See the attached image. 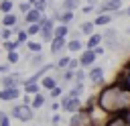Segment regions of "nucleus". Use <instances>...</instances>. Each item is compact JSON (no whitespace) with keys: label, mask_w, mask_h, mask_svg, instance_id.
Here are the masks:
<instances>
[{"label":"nucleus","mask_w":130,"mask_h":126,"mask_svg":"<svg viewBox=\"0 0 130 126\" xmlns=\"http://www.w3.org/2000/svg\"><path fill=\"white\" fill-rule=\"evenodd\" d=\"M73 20H75V12H73V10H63V8H61V14H59V20H57V22L71 24Z\"/></svg>","instance_id":"22"},{"label":"nucleus","mask_w":130,"mask_h":126,"mask_svg":"<svg viewBox=\"0 0 130 126\" xmlns=\"http://www.w3.org/2000/svg\"><path fill=\"white\" fill-rule=\"evenodd\" d=\"M41 18H43V12L37 10V8H30V10L22 16V24L26 26V24H32V22H41Z\"/></svg>","instance_id":"12"},{"label":"nucleus","mask_w":130,"mask_h":126,"mask_svg":"<svg viewBox=\"0 0 130 126\" xmlns=\"http://www.w3.org/2000/svg\"><path fill=\"white\" fill-rule=\"evenodd\" d=\"M69 33H71L69 24L57 22V26H55V37H63V39H69Z\"/></svg>","instance_id":"23"},{"label":"nucleus","mask_w":130,"mask_h":126,"mask_svg":"<svg viewBox=\"0 0 130 126\" xmlns=\"http://www.w3.org/2000/svg\"><path fill=\"white\" fill-rule=\"evenodd\" d=\"M65 96V83H59L57 87H53L49 91V100H61Z\"/></svg>","instance_id":"25"},{"label":"nucleus","mask_w":130,"mask_h":126,"mask_svg":"<svg viewBox=\"0 0 130 126\" xmlns=\"http://www.w3.org/2000/svg\"><path fill=\"white\" fill-rule=\"evenodd\" d=\"M47 63V55L41 51V53H30V59H28V65L32 67V69H39V67H43Z\"/></svg>","instance_id":"16"},{"label":"nucleus","mask_w":130,"mask_h":126,"mask_svg":"<svg viewBox=\"0 0 130 126\" xmlns=\"http://www.w3.org/2000/svg\"><path fill=\"white\" fill-rule=\"evenodd\" d=\"M49 51H51V55H61V53H65L67 51V39H63V37H55L51 43H49Z\"/></svg>","instance_id":"10"},{"label":"nucleus","mask_w":130,"mask_h":126,"mask_svg":"<svg viewBox=\"0 0 130 126\" xmlns=\"http://www.w3.org/2000/svg\"><path fill=\"white\" fill-rule=\"evenodd\" d=\"M95 106L110 118L126 116L130 112V87L120 79L108 83L106 87H100V91L95 93Z\"/></svg>","instance_id":"1"},{"label":"nucleus","mask_w":130,"mask_h":126,"mask_svg":"<svg viewBox=\"0 0 130 126\" xmlns=\"http://www.w3.org/2000/svg\"><path fill=\"white\" fill-rule=\"evenodd\" d=\"M43 45H45L43 41H32V39H30L24 47H26V51H30V53H41V51H43Z\"/></svg>","instance_id":"28"},{"label":"nucleus","mask_w":130,"mask_h":126,"mask_svg":"<svg viewBox=\"0 0 130 126\" xmlns=\"http://www.w3.org/2000/svg\"><path fill=\"white\" fill-rule=\"evenodd\" d=\"M71 55H65V53H61L59 57H57V61H55V65H57V69H67L69 67V63H71Z\"/></svg>","instance_id":"24"},{"label":"nucleus","mask_w":130,"mask_h":126,"mask_svg":"<svg viewBox=\"0 0 130 126\" xmlns=\"http://www.w3.org/2000/svg\"><path fill=\"white\" fill-rule=\"evenodd\" d=\"M93 22H95V26H100V28H106V26H110V22H114V14H95V18H93Z\"/></svg>","instance_id":"20"},{"label":"nucleus","mask_w":130,"mask_h":126,"mask_svg":"<svg viewBox=\"0 0 130 126\" xmlns=\"http://www.w3.org/2000/svg\"><path fill=\"white\" fill-rule=\"evenodd\" d=\"M59 85V79L55 77V73H49V75H45L43 79H41V87H43V91H51L53 87H57Z\"/></svg>","instance_id":"14"},{"label":"nucleus","mask_w":130,"mask_h":126,"mask_svg":"<svg viewBox=\"0 0 130 126\" xmlns=\"http://www.w3.org/2000/svg\"><path fill=\"white\" fill-rule=\"evenodd\" d=\"M83 102H81V98H71V96H67V91H65V96L61 98V112H65V114H75V112H79V110H83Z\"/></svg>","instance_id":"4"},{"label":"nucleus","mask_w":130,"mask_h":126,"mask_svg":"<svg viewBox=\"0 0 130 126\" xmlns=\"http://www.w3.org/2000/svg\"><path fill=\"white\" fill-rule=\"evenodd\" d=\"M35 126H39V124H35Z\"/></svg>","instance_id":"48"},{"label":"nucleus","mask_w":130,"mask_h":126,"mask_svg":"<svg viewBox=\"0 0 130 126\" xmlns=\"http://www.w3.org/2000/svg\"><path fill=\"white\" fill-rule=\"evenodd\" d=\"M67 126H93V124H91V114H89V110L83 106V110L71 114Z\"/></svg>","instance_id":"7"},{"label":"nucleus","mask_w":130,"mask_h":126,"mask_svg":"<svg viewBox=\"0 0 130 126\" xmlns=\"http://www.w3.org/2000/svg\"><path fill=\"white\" fill-rule=\"evenodd\" d=\"M14 120H18V122H22V124H28V122H32L35 120V110H32V106H28V104H14L12 108H10V112H8Z\"/></svg>","instance_id":"3"},{"label":"nucleus","mask_w":130,"mask_h":126,"mask_svg":"<svg viewBox=\"0 0 130 126\" xmlns=\"http://www.w3.org/2000/svg\"><path fill=\"white\" fill-rule=\"evenodd\" d=\"M20 61H22V57H20L18 51H6V63H10V65H18Z\"/></svg>","instance_id":"29"},{"label":"nucleus","mask_w":130,"mask_h":126,"mask_svg":"<svg viewBox=\"0 0 130 126\" xmlns=\"http://www.w3.org/2000/svg\"><path fill=\"white\" fill-rule=\"evenodd\" d=\"M106 126H130V122H128V118L126 116H114V118H110L108 120V124Z\"/></svg>","instance_id":"27"},{"label":"nucleus","mask_w":130,"mask_h":126,"mask_svg":"<svg viewBox=\"0 0 130 126\" xmlns=\"http://www.w3.org/2000/svg\"><path fill=\"white\" fill-rule=\"evenodd\" d=\"M10 71V63H2L0 65V75H4V73H8Z\"/></svg>","instance_id":"42"},{"label":"nucleus","mask_w":130,"mask_h":126,"mask_svg":"<svg viewBox=\"0 0 130 126\" xmlns=\"http://www.w3.org/2000/svg\"><path fill=\"white\" fill-rule=\"evenodd\" d=\"M0 37H2V30H0Z\"/></svg>","instance_id":"46"},{"label":"nucleus","mask_w":130,"mask_h":126,"mask_svg":"<svg viewBox=\"0 0 130 126\" xmlns=\"http://www.w3.org/2000/svg\"><path fill=\"white\" fill-rule=\"evenodd\" d=\"M102 35H104V45H106L108 51L120 53V51L124 49V39H122L120 30H116V28H112V26H106V28L102 30Z\"/></svg>","instance_id":"2"},{"label":"nucleus","mask_w":130,"mask_h":126,"mask_svg":"<svg viewBox=\"0 0 130 126\" xmlns=\"http://www.w3.org/2000/svg\"><path fill=\"white\" fill-rule=\"evenodd\" d=\"M118 79H120V81H124V83L130 87V61L124 65V69H122V73L118 75Z\"/></svg>","instance_id":"31"},{"label":"nucleus","mask_w":130,"mask_h":126,"mask_svg":"<svg viewBox=\"0 0 130 126\" xmlns=\"http://www.w3.org/2000/svg\"><path fill=\"white\" fill-rule=\"evenodd\" d=\"M79 10H81L83 14H95V8H93V6H89V4H83Z\"/></svg>","instance_id":"39"},{"label":"nucleus","mask_w":130,"mask_h":126,"mask_svg":"<svg viewBox=\"0 0 130 126\" xmlns=\"http://www.w3.org/2000/svg\"><path fill=\"white\" fill-rule=\"evenodd\" d=\"M87 81H89L91 85H95V87L106 85V69H104L102 65L89 67V69H87Z\"/></svg>","instance_id":"5"},{"label":"nucleus","mask_w":130,"mask_h":126,"mask_svg":"<svg viewBox=\"0 0 130 126\" xmlns=\"http://www.w3.org/2000/svg\"><path fill=\"white\" fill-rule=\"evenodd\" d=\"M83 2H85V0H83Z\"/></svg>","instance_id":"49"},{"label":"nucleus","mask_w":130,"mask_h":126,"mask_svg":"<svg viewBox=\"0 0 130 126\" xmlns=\"http://www.w3.org/2000/svg\"><path fill=\"white\" fill-rule=\"evenodd\" d=\"M47 2H51V0H47Z\"/></svg>","instance_id":"47"},{"label":"nucleus","mask_w":130,"mask_h":126,"mask_svg":"<svg viewBox=\"0 0 130 126\" xmlns=\"http://www.w3.org/2000/svg\"><path fill=\"white\" fill-rule=\"evenodd\" d=\"M12 8H14V2H12V0H0V12H2V14L12 12Z\"/></svg>","instance_id":"33"},{"label":"nucleus","mask_w":130,"mask_h":126,"mask_svg":"<svg viewBox=\"0 0 130 126\" xmlns=\"http://www.w3.org/2000/svg\"><path fill=\"white\" fill-rule=\"evenodd\" d=\"M12 116L8 114V112H4V110H0V126H12Z\"/></svg>","instance_id":"34"},{"label":"nucleus","mask_w":130,"mask_h":126,"mask_svg":"<svg viewBox=\"0 0 130 126\" xmlns=\"http://www.w3.org/2000/svg\"><path fill=\"white\" fill-rule=\"evenodd\" d=\"M81 2H83V0H63V2H61V8H63V10H73V12H75V10L81 8Z\"/></svg>","instance_id":"26"},{"label":"nucleus","mask_w":130,"mask_h":126,"mask_svg":"<svg viewBox=\"0 0 130 126\" xmlns=\"http://www.w3.org/2000/svg\"><path fill=\"white\" fill-rule=\"evenodd\" d=\"M22 91H24V93H28V96H35V93L43 91L41 81H28V79H24V83H22Z\"/></svg>","instance_id":"18"},{"label":"nucleus","mask_w":130,"mask_h":126,"mask_svg":"<svg viewBox=\"0 0 130 126\" xmlns=\"http://www.w3.org/2000/svg\"><path fill=\"white\" fill-rule=\"evenodd\" d=\"M93 51H95V55H98V57H102V55H106V51H108V49H106V45H100V47H95Z\"/></svg>","instance_id":"40"},{"label":"nucleus","mask_w":130,"mask_h":126,"mask_svg":"<svg viewBox=\"0 0 130 126\" xmlns=\"http://www.w3.org/2000/svg\"><path fill=\"white\" fill-rule=\"evenodd\" d=\"M30 8H32V4H30L28 0H26V2H20V4H18V12H20L22 16H24V14H26V12L30 10Z\"/></svg>","instance_id":"36"},{"label":"nucleus","mask_w":130,"mask_h":126,"mask_svg":"<svg viewBox=\"0 0 130 126\" xmlns=\"http://www.w3.org/2000/svg\"><path fill=\"white\" fill-rule=\"evenodd\" d=\"M51 126H63V124H51Z\"/></svg>","instance_id":"45"},{"label":"nucleus","mask_w":130,"mask_h":126,"mask_svg":"<svg viewBox=\"0 0 130 126\" xmlns=\"http://www.w3.org/2000/svg\"><path fill=\"white\" fill-rule=\"evenodd\" d=\"M77 59H79V65H81V67L89 69V67H93V65H95L98 55H95V51H93V49H83V51L77 55Z\"/></svg>","instance_id":"9"},{"label":"nucleus","mask_w":130,"mask_h":126,"mask_svg":"<svg viewBox=\"0 0 130 126\" xmlns=\"http://www.w3.org/2000/svg\"><path fill=\"white\" fill-rule=\"evenodd\" d=\"M47 102H49V93H47V91H39V93H35V96H32L30 106H32V110H35V112H41V110L47 106Z\"/></svg>","instance_id":"11"},{"label":"nucleus","mask_w":130,"mask_h":126,"mask_svg":"<svg viewBox=\"0 0 130 126\" xmlns=\"http://www.w3.org/2000/svg\"><path fill=\"white\" fill-rule=\"evenodd\" d=\"M0 30H2V37H0L2 41H10L14 37V28H0Z\"/></svg>","instance_id":"37"},{"label":"nucleus","mask_w":130,"mask_h":126,"mask_svg":"<svg viewBox=\"0 0 130 126\" xmlns=\"http://www.w3.org/2000/svg\"><path fill=\"white\" fill-rule=\"evenodd\" d=\"M83 49H85V43H83L81 39H67V53L79 55Z\"/></svg>","instance_id":"13"},{"label":"nucleus","mask_w":130,"mask_h":126,"mask_svg":"<svg viewBox=\"0 0 130 126\" xmlns=\"http://www.w3.org/2000/svg\"><path fill=\"white\" fill-rule=\"evenodd\" d=\"M95 28H98V26H95V22H93V20H83V22L79 24V30H81V35H83V37L93 35V33H95Z\"/></svg>","instance_id":"21"},{"label":"nucleus","mask_w":130,"mask_h":126,"mask_svg":"<svg viewBox=\"0 0 130 126\" xmlns=\"http://www.w3.org/2000/svg\"><path fill=\"white\" fill-rule=\"evenodd\" d=\"M24 28H26V33L30 35V39H32V37H39V35H41V22H32V24H26Z\"/></svg>","instance_id":"32"},{"label":"nucleus","mask_w":130,"mask_h":126,"mask_svg":"<svg viewBox=\"0 0 130 126\" xmlns=\"http://www.w3.org/2000/svg\"><path fill=\"white\" fill-rule=\"evenodd\" d=\"M126 118H128V122H130V112H128V114H126Z\"/></svg>","instance_id":"44"},{"label":"nucleus","mask_w":130,"mask_h":126,"mask_svg":"<svg viewBox=\"0 0 130 126\" xmlns=\"http://www.w3.org/2000/svg\"><path fill=\"white\" fill-rule=\"evenodd\" d=\"M22 45L16 41V39H10V41H2V49L4 51H18Z\"/></svg>","instance_id":"30"},{"label":"nucleus","mask_w":130,"mask_h":126,"mask_svg":"<svg viewBox=\"0 0 130 126\" xmlns=\"http://www.w3.org/2000/svg\"><path fill=\"white\" fill-rule=\"evenodd\" d=\"M49 110H51V112H61V100H51Z\"/></svg>","instance_id":"38"},{"label":"nucleus","mask_w":130,"mask_h":126,"mask_svg":"<svg viewBox=\"0 0 130 126\" xmlns=\"http://www.w3.org/2000/svg\"><path fill=\"white\" fill-rule=\"evenodd\" d=\"M83 93H85V83H81V81H73L71 87L67 89V96H71V98H83Z\"/></svg>","instance_id":"19"},{"label":"nucleus","mask_w":130,"mask_h":126,"mask_svg":"<svg viewBox=\"0 0 130 126\" xmlns=\"http://www.w3.org/2000/svg\"><path fill=\"white\" fill-rule=\"evenodd\" d=\"M24 75L20 71H8L4 75H0V87H14V85H22L24 83Z\"/></svg>","instance_id":"6"},{"label":"nucleus","mask_w":130,"mask_h":126,"mask_svg":"<svg viewBox=\"0 0 130 126\" xmlns=\"http://www.w3.org/2000/svg\"><path fill=\"white\" fill-rule=\"evenodd\" d=\"M49 122L51 124H63V114L61 112H53L51 118H49Z\"/></svg>","instance_id":"35"},{"label":"nucleus","mask_w":130,"mask_h":126,"mask_svg":"<svg viewBox=\"0 0 130 126\" xmlns=\"http://www.w3.org/2000/svg\"><path fill=\"white\" fill-rule=\"evenodd\" d=\"M126 16H130V4L126 6Z\"/></svg>","instance_id":"43"},{"label":"nucleus","mask_w":130,"mask_h":126,"mask_svg":"<svg viewBox=\"0 0 130 126\" xmlns=\"http://www.w3.org/2000/svg\"><path fill=\"white\" fill-rule=\"evenodd\" d=\"M2 28H14L18 26V16L14 12H8V14H2V20H0Z\"/></svg>","instance_id":"17"},{"label":"nucleus","mask_w":130,"mask_h":126,"mask_svg":"<svg viewBox=\"0 0 130 126\" xmlns=\"http://www.w3.org/2000/svg\"><path fill=\"white\" fill-rule=\"evenodd\" d=\"M22 98V85L0 87V102H18Z\"/></svg>","instance_id":"8"},{"label":"nucleus","mask_w":130,"mask_h":126,"mask_svg":"<svg viewBox=\"0 0 130 126\" xmlns=\"http://www.w3.org/2000/svg\"><path fill=\"white\" fill-rule=\"evenodd\" d=\"M20 102L30 106V102H32V96H28V93H24V91H22V98H20Z\"/></svg>","instance_id":"41"},{"label":"nucleus","mask_w":130,"mask_h":126,"mask_svg":"<svg viewBox=\"0 0 130 126\" xmlns=\"http://www.w3.org/2000/svg\"><path fill=\"white\" fill-rule=\"evenodd\" d=\"M100 45H104V35L98 33V30L85 39V49H95V47H100Z\"/></svg>","instance_id":"15"}]
</instances>
